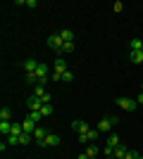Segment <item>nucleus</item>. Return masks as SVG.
<instances>
[{"instance_id": "nucleus-31", "label": "nucleus", "mask_w": 143, "mask_h": 159, "mask_svg": "<svg viewBox=\"0 0 143 159\" xmlns=\"http://www.w3.org/2000/svg\"><path fill=\"white\" fill-rule=\"evenodd\" d=\"M138 157H141V154H138L136 150H129V154H126V159H138Z\"/></svg>"}, {"instance_id": "nucleus-15", "label": "nucleus", "mask_w": 143, "mask_h": 159, "mask_svg": "<svg viewBox=\"0 0 143 159\" xmlns=\"http://www.w3.org/2000/svg\"><path fill=\"white\" fill-rule=\"evenodd\" d=\"M60 36H62V40H64V43H74V31H72V29H62Z\"/></svg>"}, {"instance_id": "nucleus-28", "label": "nucleus", "mask_w": 143, "mask_h": 159, "mask_svg": "<svg viewBox=\"0 0 143 159\" xmlns=\"http://www.w3.org/2000/svg\"><path fill=\"white\" fill-rule=\"evenodd\" d=\"M72 50H74V43H64V45H62V50H60V55H62V52H72Z\"/></svg>"}, {"instance_id": "nucleus-6", "label": "nucleus", "mask_w": 143, "mask_h": 159, "mask_svg": "<svg viewBox=\"0 0 143 159\" xmlns=\"http://www.w3.org/2000/svg\"><path fill=\"white\" fill-rule=\"evenodd\" d=\"M48 71H50V69H48V64H38V69H36V79H38V83H45L48 81Z\"/></svg>"}, {"instance_id": "nucleus-1", "label": "nucleus", "mask_w": 143, "mask_h": 159, "mask_svg": "<svg viewBox=\"0 0 143 159\" xmlns=\"http://www.w3.org/2000/svg\"><path fill=\"white\" fill-rule=\"evenodd\" d=\"M115 102L119 105V109H124V112H136V109H138V102H136V100H131V98H117Z\"/></svg>"}, {"instance_id": "nucleus-9", "label": "nucleus", "mask_w": 143, "mask_h": 159, "mask_svg": "<svg viewBox=\"0 0 143 159\" xmlns=\"http://www.w3.org/2000/svg\"><path fill=\"white\" fill-rule=\"evenodd\" d=\"M45 143H48V147H57V145H62V138L57 135V133H50L45 138Z\"/></svg>"}, {"instance_id": "nucleus-18", "label": "nucleus", "mask_w": 143, "mask_h": 159, "mask_svg": "<svg viewBox=\"0 0 143 159\" xmlns=\"http://www.w3.org/2000/svg\"><path fill=\"white\" fill-rule=\"evenodd\" d=\"M31 140H34V133H26V131H24V133L19 135V145H29Z\"/></svg>"}, {"instance_id": "nucleus-8", "label": "nucleus", "mask_w": 143, "mask_h": 159, "mask_svg": "<svg viewBox=\"0 0 143 159\" xmlns=\"http://www.w3.org/2000/svg\"><path fill=\"white\" fill-rule=\"evenodd\" d=\"M129 52H143V40L141 38H131L129 40Z\"/></svg>"}, {"instance_id": "nucleus-34", "label": "nucleus", "mask_w": 143, "mask_h": 159, "mask_svg": "<svg viewBox=\"0 0 143 159\" xmlns=\"http://www.w3.org/2000/svg\"><path fill=\"white\" fill-rule=\"evenodd\" d=\"M138 159H143V157H138Z\"/></svg>"}, {"instance_id": "nucleus-13", "label": "nucleus", "mask_w": 143, "mask_h": 159, "mask_svg": "<svg viewBox=\"0 0 143 159\" xmlns=\"http://www.w3.org/2000/svg\"><path fill=\"white\" fill-rule=\"evenodd\" d=\"M126 154H129V147H126V145L115 147V159H126Z\"/></svg>"}, {"instance_id": "nucleus-26", "label": "nucleus", "mask_w": 143, "mask_h": 159, "mask_svg": "<svg viewBox=\"0 0 143 159\" xmlns=\"http://www.w3.org/2000/svg\"><path fill=\"white\" fill-rule=\"evenodd\" d=\"M102 154H105V157H112V159H115V147H107V145H105V147H102Z\"/></svg>"}, {"instance_id": "nucleus-35", "label": "nucleus", "mask_w": 143, "mask_h": 159, "mask_svg": "<svg viewBox=\"0 0 143 159\" xmlns=\"http://www.w3.org/2000/svg\"><path fill=\"white\" fill-rule=\"evenodd\" d=\"M141 88H143V83H141Z\"/></svg>"}, {"instance_id": "nucleus-25", "label": "nucleus", "mask_w": 143, "mask_h": 159, "mask_svg": "<svg viewBox=\"0 0 143 159\" xmlns=\"http://www.w3.org/2000/svg\"><path fill=\"white\" fill-rule=\"evenodd\" d=\"M7 145H19V135H7Z\"/></svg>"}, {"instance_id": "nucleus-33", "label": "nucleus", "mask_w": 143, "mask_h": 159, "mask_svg": "<svg viewBox=\"0 0 143 159\" xmlns=\"http://www.w3.org/2000/svg\"><path fill=\"white\" fill-rule=\"evenodd\" d=\"M136 102H138V107H141V105H143V93H141V95H138V100H136Z\"/></svg>"}, {"instance_id": "nucleus-7", "label": "nucleus", "mask_w": 143, "mask_h": 159, "mask_svg": "<svg viewBox=\"0 0 143 159\" xmlns=\"http://www.w3.org/2000/svg\"><path fill=\"white\" fill-rule=\"evenodd\" d=\"M72 128H74L76 133H88V131H91V126H88V124H86V121H81V119L72 121Z\"/></svg>"}, {"instance_id": "nucleus-32", "label": "nucleus", "mask_w": 143, "mask_h": 159, "mask_svg": "<svg viewBox=\"0 0 143 159\" xmlns=\"http://www.w3.org/2000/svg\"><path fill=\"white\" fill-rule=\"evenodd\" d=\"M76 159H88V154H86V152H81L79 157H76Z\"/></svg>"}, {"instance_id": "nucleus-20", "label": "nucleus", "mask_w": 143, "mask_h": 159, "mask_svg": "<svg viewBox=\"0 0 143 159\" xmlns=\"http://www.w3.org/2000/svg\"><path fill=\"white\" fill-rule=\"evenodd\" d=\"M10 116H12L10 107H2V109H0V121H10Z\"/></svg>"}, {"instance_id": "nucleus-11", "label": "nucleus", "mask_w": 143, "mask_h": 159, "mask_svg": "<svg viewBox=\"0 0 143 159\" xmlns=\"http://www.w3.org/2000/svg\"><path fill=\"white\" fill-rule=\"evenodd\" d=\"M53 66H55V71H57V74H64V71H69V69H67V62L62 60V57H57Z\"/></svg>"}, {"instance_id": "nucleus-19", "label": "nucleus", "mask_w": 143, "mask_h": 159, "mask_svg": "<svg viewBox=\"0 0 143 159\" xmlns=\"http://www.w3.org/2000/svg\"><path fill=\"white\" fill-rule=\"evenodd\" d=\"M129 60L134 64H143V52H129Z\"/></svg>"}, {"instance_id": "nucleus-30", "label": "nucleus", "mask_w": 143, "mask_h": 159, "mask_svg": "<svg viewBox=\"0 0 143 159\" xmlns=\"http://www.w3.org/2000/svg\"><path fill=\"white\" fill-rule=\"evenodd\" d=\"M122 10H124V5H122V2H119V0H117L115 5H112V12H117V14H119V12H122Z\"/></svg>"}, {"instance_id": "nucleus-3", "label": "nucleus", "mask_w": 143, "mask_h": 159, "mask_svg": "<svg viewBox=\"0 0 143 159\" xmlns=\"http://www.w3.org/2000/svg\"><path fill=\"white\" fill-rule=\"evenodd\" d=\"M117 121H119L117 116H105V119H102V121H100V124H98L95 128H98L100 133H107V131H112V128H115V124H117Z\"/></svg>"}, {"instance_id": "nucleus-14", "label": "nucleus", "mask_w": 143, "mask_h": 159, "mask_svg": "<svg viewBox=\"0 0 143 159\" xmlns=\"http://www.w3.org/2000/svg\"><path fill=\"white\" fill-rule=\"evenodd\" d=\"M86 154H88V159H98V154H100V150H98V145H86Z\"/></svg>"}, {"instance_id": "nucleus-24", "label": "nucleus", "mask_w": 143, "mask_h": 159, "mask_svg": "<svg viewBox=\"0 0 143 159\" xmlns=\"http://www.w3.org/2000/svg\"><path fill=\"white\" fill-rule=\"evenodd\" d=\"M98 135H100V131H98V128H91V131H88V140H91V143H93V140H98Z\"/></svg>"}, {"instance_id": "nucleus-27", "label": "nucleus", "mask_w": 143, "mask_h": 159, "mask_svg": "<svg viewBox=\"0 0 143 159\" xmlns=\"http://www.w3.org/2000/svg\"><path fill=\"white\" fill-rule=\"evenodd\" d=\"M62 81H64V83H72V81H74V74H72V71H64V74H62Z\"/></svg>"}, {"instance_id": "nucleus-29", "label": "nucleus", "mask_w": 143, "mask_h": 159, "mask_svg": "<svg viewBox=\"0 0 143 159\" xmlns=\"http://www.w3.org/2000/svg\"><path fill=\"white\" fill-rule=\"evenodd\" d=\"M17 2H19V5H26V7H36V5H38L36 0H26V2H24V0H17Z\"/></svg>"}, {"instance_id": "nucleus-22", "label": "nucleus", "mask_w": 143, "mask_h": 159, "mask_svg": "<svg viewBox=\"0 0 143 159\" xmlns=\"http://www.w3.org/2000/svg\"><path fill=\"white\" fill-rule=\"evenodd\" d=\"M34 95H36V98H43V95H45V90H43V83L34 86Z\"/></svg>"}, {"instance_id": "nucleus-21", "label": "nucleus", "mask_w": 143, "mask_h": 159, "mask_svg": "<svg viewBox=\"0 0 143 159\" xmlns=\"http://www.w3.org/2000/svg\"><path fill=\"white\" fill-rule=\"evenodd\" d=\"M53 112H55V107H53V105H43V107H41V114H43V116H50Z\"/></svg>"}, {"instance_id": "nucleus-16", "label": "nucleus", "mask_w": 143, "mask_h": 159, "mask_svg": "<svg viewBox=\"0 0 143 159\" xmlns=\"http://www.w3.org/2000/svg\"><path fill=\"white\" fill-rule=\"evenodd\" d=\"M0 133L7 138V135L12 133V124H10V121H0Z\"/></svg>"}, {"instance_id": "nucleus-4", "label": "nucleus", "mask_w": 143, "mask_h": 159, "mask_svg": "<svg viewBox=\"0 0 143 159\" xmlns=\"http://www.w3.org/2000/svg\"><path fill=\"white\" fill-rule=\"evenodd\" d=\"M48 135H50V133H48L45 128H36V131H34V140H36V145H38V147H48V143H45Z\"/></svg>"}, {"instance_id": "nucleus-12", "label": "nucleus", "mask_w": 143, "mask_h": 159, "mask_svg": "<svg viewBox=\"0 0 143 159\" xmlns=\"http://www.w3.org/2000/svg\"><path fill=\"white\" fill-rule=\"evenodd\" d=\"M36 69H38V62L36 60H24V71L26 74H34Z\"/></svg>"}, {"instance_id": "nucleus-17", "label": "nucleus", "mask_w": 143, "mask_h": 159, "mask_svg": "<svg viewBox=\"0 0 143 159\" xmlns=\"http://www.w3.org/2000/svg\"><path fill=\"white\" fill-rule=\"evenodd\" d=\"M36 128H38V126H36V121H31V119L26 116V119H24V131H26V133H34Z\"/></svg>"}, {"instance_id": "nucleus-23", "label": "nucleus", "mask_w": 143, "mask_h": 159, "mask_svg": "<svg viewBox=\"0 0 143 159\" xmlns=\"http://www.w3.org/2000/svg\"><path fill=\"white\" fill-rule=\"evenodd\" d=\"M29 119H31V121H36V124H38V121L43 119V114H41V112H29Z\"/></svg>"}, {"instance_id": "nucleus-5", "label": "nucleus", "mask_w": 143, "mask_h": 159, "mask_svg": "<svg viewBox=\"0 0 143 159\" xmlns=\"http://www.w3.org/2000/svg\"><path fill=\"white\" fill-rule=\"evenodd\" d=\"M41 107H43V100L41 98L31 95V98L26 100V109H29V112H41Z\"/></svg>"}, {"instance_id": "nucleus-10", "label": "nucleus", "mask_w": 143, "mask_h": 159, "mask_svg": "<svg viewBox=\"0 0 143 159\" xmlns=\"http://www.w3.org/2000/svg\"><path fill=\"white\" fill-rule=\"evenodd\" d=\"M105 145H107V147H119V145H122V140H119V135H117V133H110Z\"/></svg>"}, {"instance_id": "nucleus-2", "label": "nucleus", "mask_w": 143, "mask_h": 159, "mask_svg": "<svg viewBox=\"0 0 143 159\" xmlns=\"http://www.w3.org/2000/svg\"><path fill=\"white\" fill-rule=\"evenodd\" d=\"M48 45L53 48L55 52H60V50H62V45H64V40H62L60 31H55V33H50V36H48Z\"/></svg>"}]
</instances>
